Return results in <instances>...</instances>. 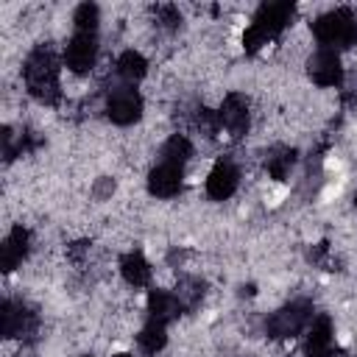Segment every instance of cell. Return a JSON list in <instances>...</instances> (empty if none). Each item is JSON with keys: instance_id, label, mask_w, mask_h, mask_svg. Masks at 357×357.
Here are the masks:
<instances>
[{"instance_id": "277c9868", "label": "cell", "mask_w": 357, "mask_h": 357, "mask_svg": "<svg viewBox=\"0 0 357 357\" xmlns=\"http://www.w3.org/2000/svg\"><path fill=\"white\" fill-rule=\"evenodd\" d=\"M307 73L318 86H337L343 78V67H340V56L332 47H321L318 53L310 56L307 61Z\"/></svg>"}, {"instance_id": "d4e9b609", "label": "cell", "mask_w": 357, "mask_h": 357, "mask_svg": "<svg viewBox=\"0 0 357 357\" xmlns=\"http://www.w3.org/2000/svg\"><path fill=\"white\" fill-rule=\"evenodd\" d=\"M354 201H357V198H354Z\"/></svg>"}, {"instance_id": "6da1fadb", "label": "cell", "mask_w": 357, "mask_h": 357, "mask_svg": "<svg viewBox=\"0 0 357 357\" xmlns=\"http://www.w3.org/2000/svg\"><path fill=\"white\" fill-rule=\"evenodd\" d=\"M25 81L33 98L53 103L59 98V64L47 47H36L25 61Z\"/></svg>"}, {"instance_id": "ffe728a7", "label": "cell", "mask_w": 357, "mask_h": 357, "mask_svg": "<svg viewBox=\"0 0 357 357\" xmlns=\"http://www.w3.org/2000/svg\"><path fill=\"white\" fill-rule=\"evenodd\" d=\"M201 296H204V284L198 279H181L178 293H176V298L181 301V307H195L201 301Z\"/></svg>"}, {"instance_id": "9a60e30c", "label": "cell", "mask_w": 357, "mask_h": 357, "mask_svg": "<svg viewBox=\"0 0 357 357\" xmlns=\"http://www.w3.org/2000/svg\"><path fill=\"white\" fill-rule=\"evenodd\" d=\"M120 271H123V279H126L128 284H134V287H142V284H148V279H151V268H148V262H145V257H142L139 251L126 254L123 262H120Z\"/></svg>"}, {"instance_id": "9c48e42d", "label": "cell", "mask_w": 357, "mask_h": 357, "mask_svg": "<svg viewBox=\"0 0 357 357\" xmlns=\"http://www.w3.org/2000/svg\"><path fill=\"white\" fill-rule=\"evenodd\" d=\"M237 181H240L237 167H234L229 159H220V162L212 167L209 178H206V192H209V198L223 201V198H229V195L237 190Z\"/></svg>"}, {"instance_id": "7a4b0ae2", "label": "cell", "mask_w": 357, "mask_h": 357, "mask_svg": "<svg viewBox=\"0 0 357 357\" xmlns=\"http://www.w3.org/2000/svg\"><path fill=\"white\" fill-rule=\"evenodd\" d=\"M312 33L324 47H351L357 45V20L349 8H335L312 22Z\"/></svg>"}, {"instance_id": "5bb4252c", "label": "cell", "mask_w": 357, "mask_h": 357, "mask_svg": "<svg viewBox=\"0 0 357 357\" xmlns=\"http://www.w3.org/2000/svg\"><path fill=\"white\" fill-rule=\"evenodd\" d=\"M307 354L310 357H332V324H329V318L312 321L310 337H307Z\"/></svg>"}, {"instance_id": "7402d4cb", "label": "cell", "mask_w": 357, "mask_h": 357, "mask_svg": "<svg viewBox=\"0 0 357 357\" xmlns=\"http://www.w3.org/2000/svg\"><path fill=\"white\" fill-rule=\"evenodd\" d=\"M156 20H159V25H162V28L176 31V28H178V22H181V14H178L173 6H159V8H156Z\"/></svg>"}, {"instance_id": "8fae6325", "label": "cell", "mask_w": 357, "mask_h": 357, "mask_svg": "<svg viewBox=\"0 0 357 357\" xmlns=\"http://www.w3.org/2000/svg\"><path fill=\"white\" fill-rule=\"evenodd\" d=\"M3 335L6 337H17V335H28L36 324L33 312H28L22 304H14V301H3Z\"/></svg>"}, {"instance_id": "44dd1931", "label": "cell", "mask_w": 357, "mask_h": 357, "mask_svg": "<svg viewBox=\"0 0 357 357\" xmlns=\"http://www.w3.org/2000/svg\"><path fill=\"white\" fill-rule=\"evenodd\" d=\"M73 20H75V28H78V31H84V33H95V28H98V6H92V3L78 6Z\"/></svg>"}, {"instance_id": "8992f818", "label": "cell", "mask_w": 357, "mask_h": 357, "mask_svg": "<svg viewBox=\"0 0 357 357\" xmlns=\"http://www.w3.org/2000/svg\"><path fill=\"white\" fill-rule=\"evenodd\" d=\"M98 59V36L95 33H84V31H75V36L70 39L67 45V53H64V61L73 73H89L92 64Z\"/></svg>"}, {"instance_id": "cb8c5ba5", "label": "cell", "mask_w": 357, "mask_h": 357, "mask_svg": "<svg viewBox=\"0 0 357 357\" xmlns=\"http://www.w3.org/2000/svg\"><path fill=\"white\" fill-rule=\"evenodd\" d=\"M114 357H131V354H114Z\"/></svg>"}, {"instance_id": "5b68a950", "label": "cell", "mask_w": 357, "mask_h": 357, "mask_svg": "<svg viewBox=\"0 0 357 357\" xmlns=\"http://www.w3.org/2000/svg\"><path fill=\"white\" fill-rule=\"evenodd\" d=\"M106 114H109V120L117 123V126H131V123L139 120V114H142V98H139L134 89H128V86L114 89V92L109 95V100H106Z\"/></svg>"}, {"instance_id": "4fadbf2b", "label": "cell", "mask_w": 357, "mask_h": 357, "mask_svg": "<svg viewBox=\"0 0 357 357\" xmlns=\"http://www.w3.org/2000/svg\"><path fill=\"white\" fill-rule=\"evenodd\" d=\"M148 312L153 321L159 324H167L170 318H176L181 312V301L176 298V293H167V290H151L148 296Z\"/></svg>"}, {"instance_id": "30bf717a", "label": "cell", "mask_w": 357, "mask_h": 357, "mask_svg": "<svg viewBox=\"0 0 357 357\" xmlns=\"http://www.w3.org/2000/svg\"><path fill=\"white\" fill-rule=\"evenodd\" d=\"M148 190H151V195H156V198H170V195H176V192L181 190V167H178V165H167V162L156 165V167L151 170V176H148Z\"/></svg>"}, {"instance_id": "ac0fdd59", "label": "cell", "mask_w": 357, "mask_h": 357, "mask_svg": "<svg viewBox=\"0 0 357 357\" xmlns=\"http://www.w3.org/2000/svg\"><path fill=\"white\" fill-rule=\"evenodd\" d=\"M145 70H148V61L137 53V50H126L120 59H117V73H120V78H126V81H139L142 75H145Z\"/></svg>"}, {"instance_id": "3957f363", "label": "cell", "mask_w": 357, "mask_h": 357, "mask_svg": "<svg viewBox=\"0 0 357 357\" xmlns=\"http://www.w3.org/2000/svg\"><path fill=\"white\" fill-rule=\"evenodd\" d=\"M310 321H312V304L310 301H290L268 318V335L271 337H293Z\"/></svg>"}, {"instance_id": "ba28073f", "label": "cell", "mask_w": 357, "mask_h": 357, "mask_svg": "<svg viewBox=\"0 0 357 357\" xmlns=\"http://www.w3.org/2000/svg\"><path fill=\"white\" fill-rule=\"evenodd\" d=\"M218 120H220V126L231 134V137H243L245 134V128H248V100L243 98V95H229L226 100H223V106H220V112H218Z\"/></svg>"}, {"instance_id": "603a6c76", "label": "cell", "mask_w": 357, "mask_h": 357, "mask_svg": "<svg viewBox=\"0 0 357 357\" xmlns=\"http://www.w3.org/2000/svg\"><path fill=\"white\" fill-rule=\"evenodd\" d=\"M268 39H271V36H265L259 28L251 25V28L245 31V36H243V45H245V50H257V47H262Z\"/></svg>"}, {"instance_id": "2e32d148", "label": "cell", "mask_w": 357, "mask_h": 357, "mask_svg": "<svg viewBox=\"0 0 357 357\" xmlns=\"http://www.w3.org/2000/svg\"><path fill=\"white\" fill-rule=\"evenodd\" d=\"M137 340H139V349L145 351V354H156V351H162L165 349V343H167V335H165V324H159V321H148L145 326H142V332L137 335Z\"/></svg>"}, {"instance_id": "7c38bea8", "label": "cell", "mask_w": 357, "mask_h": 357, "mask_svg": "<svg viewBox=\"0 0 357 357\" xmlns=\"http://www.w3.org/2000/svg\"><path fill=\"white\" fill-rule=\"evenodd\" d=\"M25 254H28V231L22 226H17V229H11V234L6 237V243L0 248V265H3V271H14L22 262Z\"/></svg>"}, {"instance_id": "e0dca14e", "label": "cell", "mask_w": 357, "mask_h": 357, "mask_svg": "<svg viewBox=\"0 0 357 357\" xmlns=\"http://www.w3.org/2000/svg\"><path fill=\"white\" fill-rule=\"evenodd\" d=\"M190 156H192V145H190V139L184 134H173L162 148V162H167V165H178L181 167Z\"/></svg>"}, {"instance_id": "d6986e66", "label": "cell", "mask_w": 357, "mask_h": 357, "mask_svg": "<svg viewBox=\"0 0 357 357\" xmlns=\"http://www.w3.org/2000/svg\"><path fill=\"white\" fill-rule=\"evenodd\" d=\"M293 162H296V151L293 148H273L271 153H268V159H265V167H268V173L273 176V178H284L287 173H290V167H293Z\"/></svg>"}, {"instance_id": "52a82bcc", "label": "cell", "mask_w": 357, "mask_h": 357, "mask_svg": "<svg viewBox=\"0 0 357 357\" xmlns=\"http://www.w3.org/2000/svg\"><path fill=\"white\" fill-rule=\"evenodd\" d=\"M293 3H262L254 17V28H259L265 36H276L290 20H293Z\"/></svg>"}]
</instances>
